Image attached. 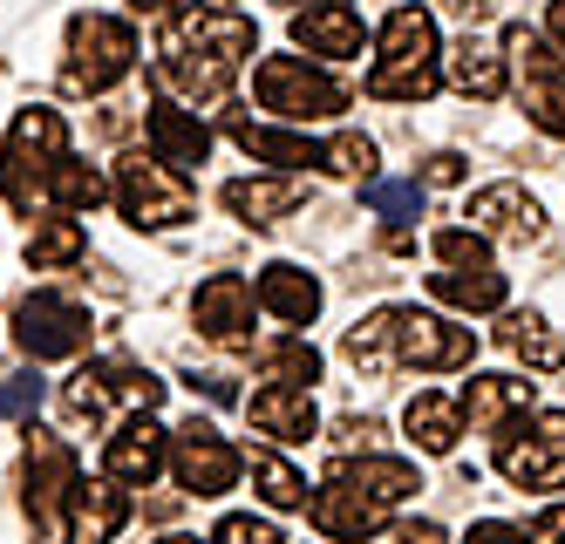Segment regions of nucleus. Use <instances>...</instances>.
I'll use <instances>...</instances> for the list:
<instances>
[{
    "mask_svg": "<svg viewBox=\"0 0 565 544\" xmlns=\"http://www.w3.org/2000/svg\"><path fill=\"white\" fill-rule=\"evenodd\" d=\"M259 49L253 14L238 8H184L157 34V75L164 89H178L184 103H225V89L238 82L246 55Z\"/></svg>",
    "mask_w": 565,
    "mask_h": 544,
    "instance_id": "1",
    "label": "nucleus"
},
{
    "mask_svg": "<svg viewBox=\"0 0 565 544\" xmlns=\"http://www.w3.org/2000/svg\"><path fill=\"white\" fill-rule=\"evenodd\" d=\"M341 354L354 367H436V374H450V367H470L477 361V333L470 327H450L443 313H416V307H382L369 320H354L348 327V341Z\"/></svg>",
    "mask_w": 565,
    "mask_h": 544,
    "instance_id": "2",
    "label": "nucleus"
},
{
    "mask_svg": "<svg viewBox=\"0 0 565 544\" xmlns=\"http://www.w3.org/2000/svg\"><path fill=\"white\" fill-rule=\"evenodd\" d=\"M416 490H423L416 463H402V456H361V463H341L328 477V490L313 497V524L334 544H361L409 504Z\"/></svg>",
    "mask_w": 565,
    "mask_h": 544,
    "instance_id": "3",
    "label": "nucleus"
},
{
    "mask_svg": "<svg viewBox=\"0 0 565 544\" xmlns=\"http://www.w3.org/2000/svg\"><path fill=\"white\" fill-rule=\"evenodd\" d=\"M375 68H369V96L375 103H429L443 82V49H436V21L429 8H395L375 34Z\"/></svg>",
    "mask_w": 565,
    "mask_h": 544,
    "instance_id": "4",
    "label": "nucleus"
},
{
    "mask_svg": "<svg viewBox=\"0 0 565 544\" xmlns=\"http://www.w3.org/2000/svg\"><path fill=\"white\" fill-rule=\"evenodd\" d=\"M68 157V122L55 109H21L0 143V191L14 212H49V178Z\"/></svg>",
    "mask_w": 565,
    "mask_h": 544,
    "instance_id": "5",
    "label": "nucleus"
},
{
    "mask_svg": "<svg viewBox=\"0 0 565 544\" xmlns=\"http://www.w3.org/2000/svg\"><path fill=\"white\" fill-rule=\"evenodd\" d=\"M137 62V34L116 14H75L68 21V62H62V89L68 96H103L130 75Z\"/></svg>",
    "mask_w": 565,
    "mask_h": 544,
    "instance_id": "6",
    "label": "nucleus"
},
{
    "mask_svg": "<svg viewBox=\"0 0 565 544\" xmlns=\"http://www.w3.org/2000/svg\"><path fill=\"white\" fill-rule=\"evenodd\" d=\"M253 96H259V109L287 116V122H313V116H341L348 109V82L313 68L307 55H266L253 68Z\"/></svg>",
    "mask_w": 565,
    "mask_h": 544,
    "instance_id": "7",
    "label": "nucleus"
},
{
    "mask_svg": "<svg viewBox=\"0 0 565 544\" xmlns=\"http://www.w3.org/2000/svg\"><path fill=\"white\" fill-rule=\"evenodd\" d=\"M116 212L137 232H171L198 212V198H191L184 171H171L164 157H124L116 163Z\"/></svg>",
    "mask_w": 565,
    "mask_h": 544,
    "instance_id": "8",
    "label": "nucleus"
},
{
    "mask_svg": "<svg viewBox=\"0 0 565 544\" xmlns=\"http://www.w3.org/2000/svg\"><path fill=\"white\" fill-rule=\"evenodd\" d=\"M164 402V382H157L150 367H130L124 354H103L89 367H75V382L62 388V408L75 423H103L109 408H130V415H150Z\"/></svg>",
    "mask_w": 565,
    "mask_h": 544,
    "instance_id": "9",
    "label": "nucleus"
},
{
    "mask_svg": "<svg viewBox=\"0 0 565 544\" xmlns=\"http://www.w3.org/2000/svg\"><path fill=\"white\" fill-rule=\"evenodd\" d=\"M504 55L518 68V103H524V116H532L545 137H565V55L552 49L539 28H524V21L504 28Z\"/></svg>",
    "mask_w": 565,
    "mask_h": 544,
    "instance_id": "10",
    "label": "nucleus"
},
{
    "mask_svg": "<svg viewBox=\"0 0 565 544\" xmlns=\"http://www.w3.org/2000/svg\"><path fill=\"white\" fill-rule=\"evenodd\" d=\"M498 477L511 490H565V408L498 436Z\"/></svg>",
    "mask_w": 565,
    "mask_h": 544,
    "instance_id": "11",
    "label": "nucleus"
},
{
    "mask_svg": "<svg viewBox=\"0 0 565 544\" xmlns=\"http://www.w3.org/2000/svg\"><path fill=\"white\" fill-rule=\"evenodd\" d=\"M14 348L34 354V361H68L89 348V307H75L68 292H49L34 286L28 300L14 307Z\"/></svg>",
    "mask_w": 565,
    "mask_h": 544,
    "instance_id": "12",
    "label": "nucleus"
},
{
    "mask_svg": "<svg viewBox=\"0 0 565 544\" xmlns=\"http://www.w3.org/2000/svg\"><path fill=\"white\" fill-rule=\"evenodd\" d=\"M171 470H178V483H184V497H225L238 477H246V456H238L212 423H191L171 436Z\"/></svg>",
    "mask_w": 565,
    "mask_h": 544,
    "instance_id": "13",
    "label": "nucleus"
},
{
    "mask_svg": "<svg viewBox=\"0 0 565 544\" xmlns=\"http://www.w3.org/2000/svg\"><path fill=\"white\" fill-rule=\"evenodd\" d=\"M75 483H83V470H75V449H68L62 436H42V429H34V436H28V518H34V531H49V524L68 518Z\"/></svg>",
    "mask_w": 565,
    "mask_h": 544,
    "instance_id": "14",
    "label": "nucleus"
},
{
    "mask_svg": "<svg viewBox=\"0 0 565 544\" xmlns=\"http://www.w3.org/2000/svg\"><path fill=\"white\" fill-rule=\"evenodd\" d=\"M164 463H171V436L157 429L150 415H124L116 436H109V449H103V477H116L124 490H150L157 477H164Z\"/></svg>",
    "mask_w": 565,
    "mask_h": 544,
    "instance_id": "15",
    "label": "nucleus"
},
{
    "mask_svg": "<svg viewBox=\"0 0 565 544\" xmlns=\"http://www.w3.org/2000/svg\"><path fill=\"white\" fill-rule=\"evenodd\" d=\"M253 307H259V286L253 279H238V273H212L205 286H198V300H191V320L205 341H253Z\"/></svg>",
    "mask_w": 565,
    "mask_h": 544,
    "instance_id": "16",
    "label": "nucleus"
},
{
    "mask_svg": "<svg viewBox=\"0 0 565 544\" xmlns=\"http://www.w3.org/2000/svg\"><path fill=\"white\" fill-rule=\"evenodd\" d=\"M124 524H130V497H124V483H116V477H89V483H75V497H68L62 544H109Z\"/></svg>",
    "mask_w": 565,
    "mask_h": 544,
    "instance_id": "17",
    "label": "nucleus"
},
{
    "mask_svg": "<svg viewBox=\"0 0 565 544\" xmlns=\"http://www.w3.org/2000/svg\"><path fill=\"white\" fill-rule=\"evenodd\" d=\"M232 143L259 157V163H279V171H328L334 163V143H320L307 130H273V122H246V116H232Z\"/></svg>",
    "mask_w": 565,
    "mask_h": 544,
    "instance_id": "18",
    "label": "nucleus"
},
{
    "mask_svg": "<svg viewBox=\"0 0 565 544\" xmlns=\"http://www.w3.org/2000/svg\"><path fill=\"white\" fill-rule=\"evenodd\" d=\"M361 41H369V28H361V14L348 8V0H313V8H294V49H307V55L348 62V55H361Z\"/></svg>",
    "mask_w": 565,
    "mask_h": 544,
    "instance_id": "19",
    "label": "nucleus"
},
{
    "mask_svg": "<svg viewBox=\"0 0 565 544\" xmlns=\"http://www.w3.org/2000/svg\"><path fill=\"white\" fill-rule=\"evenodd\" d=\"M470 225H477L483 238H511V245L545 238V212H539V198L524 191V184H491V191H477V198H470Z\"/></svg>",
    "mask_w": 565,
    "mask_h": 544,
    "instance_id": "20",
    "label": "nucleus"
},
{
    "mask_svg": "<svg viewBox=\"0 0 565 544\" xmlns=\"http://www.w3.org/2000/svg\"><path fill=\"white\" fill-rule=\"evenodd\" d=\"M218 204H225L238 225L266 232V225H279L287 212H300V204H307V184L287 178V171H279V178H232V184L218 191Z\"/></svg>",
    "mask_w": 565,
    "mask_h": 544,
    "instance_id": "21",
    "label": "nucleus"
},
{
    "mask_svg": "<svg viewBox=\"0 0 565 544\" xmlns=\"http://www.w3.org/2000/svg\"><path fill=\"white\" fill-rule=\"evenodd\" d=\"M524 408H532V382H518V374H470L463 423L477 436H504L511 423H524Z\"/></svg>",
    "mask_w": 565,
    "mask_h": 544,
    "instance_id": "22",
    "label": "nucleus"
},
{
    "mask_svg": "<svg viewBox=\"0 0 565 544\" xmlns=\"http://www.w3.org/2000/svg\"><path fill=\"white\" fill-rule=\"evenodd\" d=\"M246 423L273 442H307L320 429V415H313V395L294 388V382H266L253 402H246Z\"/></svg>",
    "mask_w": 565,
    "mask_h": 544,
    "instance_id": "23",
    "label": "nucleus"
},
{
    "mask_svg": "<svg viewBox=\"0 0 565 544\" xmlns=\"http://www.w3.org/2000/svg\"><path fill=\"white\" fill-rule=\"evenodd\" d=\"M150 157H164L171 171H198V163L212 157V130H205L191 109L157 103V109H150Z\"/></svg>",
    "mask_w": 565,
    "mask_h": 544,
    "instance_id": "24",
    "label": "nucleus"
},
{
    "mask_svg": "<svg viewBox=\"0 0 565 544\" xmlns=\"http://www.w3.org/2000/svg\"><path fill=\"white\" fill-rule=\"evenodd\" d=\"M259 307L273 320H287V327H307L320 313V279L287 266V259H273V266H259Z\"/></svg>",
    "mask_w": 565,
    "mask_h": 544,
    "instance_id": "25",
    "label": "nucleus"
},
{
    "mask_svg": "<svg viewBox=\"0 0 565 544\" xmlns=\"http://www.w3.org/2000/svg\"><path fill=\"white\" fill-rule=\"evenodd\" d=\"M21 253H28L34 273H62V266H75V259L89 253V232H83V218H75V212H49L42 225L28 232Z\"/></svg>",
    "mask_w": 565,
    "mask_h": 544,
    "instance_id": "26",
    "label": "nucleus"
},
{
    "mask_svg": "<svg viewBox=\"0 0 565 544\" xmlns=\"http://www.w3.org/2000/svg\"><path fill=\"white\" fill-rule=\"evenodd\" d=\"M402 429L416 436L423 456H450L457 436H463V402H450V395H416L409 408H402Z\"/></svg>",
    "mask_w": 565,
    "mask_h": 544,
    "instance_id": "27",
    "label": "nucleus"
},
{
    "mask_svg": "<svg viewBox=\"0 0 565 544\" xmlns=\"http://www.w3.org/2000/svg\"><path fill=\"white\" fill-rule=\"evenodd\" d=\"M504 62H511V55H498L491 41L463 34L457 49H450V82H457L463 96H477V103H498V96H504Z\"/></svg>",
    "mask_w": 565,
    "mask_h": 544,
    "instance_id": "28",
    "label": "nucleus"
},
{
    "mask_svg": "<svg viewBox=\"0 0 565 544\" xmlns=\"http://www.w3.org/2000/svg\"><path fill=\"white\" fill-rule=\"evenodd\" d=\"M498 348L504 354H518L524 367H539V374H552V367H565V341L539 320V313H504V327H498Z\"/></svg>",
    "mask_w": 565,
    "mask_h": 544,
    "instance_id": "29",
    "label": "nucleus"
},
{
    "mask_svg": "<svg viewBox=\"0 0 565 544\" xmlns=\"http://www.w3.org/2000/svg\"><path fill=\"white\" fill-rule=\"evenodd\" d=\"M429 292L443 307H463V313H498L504 307V273L498 266H483V273H429Z\"/></svg>",
    "mask_w": 565,
    "mask_h": 544,
    "instance_id": "30",
    "label": "nucleus"
},
{
    "mask_svg": "<svg viewBox=\"0 0 565 544\" xmlns=\"http://www.w3.org/2000/svg\"><path fill=\"white\" fill-rule=\"evenodd\" d=\"M246 470H253V490L266 497L273 511H307V477L287 463V456H273V449H253V456H246Z\"/></svg>",
    "mask_w": 565,
    "mask_h": 544,
    "instance_id": "31",
    "label": "nucleus"
},
{
    "mask_svg": "<svg viewBox=\"0 0 565 544\" xmlns=\"http://www.w3.org/2000/svg\"><path fill=\"white\" fill-rule=\"evenodd\" d=\"M103 198H116V184H103V171H89V163L62 157L55 178H49V212H96Z\"/></svg>",
    "mask_w": 565,
    "mask_h": 544,
    "instance_id": "32",
    "label": "nucleus"
},
{
    "mask_svg": "<svg viewBox=\"0 0 565 544\" xmlns=\"http://www.w3.org/2000/svg\"><path fill=\"white\" fill-rule=\"evenodd\" d=\"M259 374H266V382L313 388V382H320V354H313V341L287 333V341H266V348H259Z\"/></svg>",
    "mask_w": 565,
    "mask_h": 544,
    "instance_id": "33",
    "label": "nucleus"
},
{
    "mask_svg": "<svg viewBox=\"0 0 565 544\" xmlns=\"http://www.w3.org/2000/svg\"><path fill=\"white\" fill-rule=\"evenodd\" d=\"M429 245H436V259H443V266H457V273H483V266H491V245H483L477 225H443Z\"/></svg>",
    "mask_w": 565,
    "mask_h": 544,
    "instance_id": "34",
    "label": "nucleus"
},
{
    "mask_svg": "<svg viewBox=\"0 0 565 544\" xmlns=\"http://www.w3.org/2000/svg\"><path fill=\"white\" fill-rule=\"evenodd\" d=\"M361 198H369V212H382V218H416L423 212V184H402V178H375Z\"/></svg>",
    "mask_w": 565,
    "mask_h": 544,
    "instance_id": "35",
    "label": "nucleus"
},
{
    "mask_svg": "<svg viewBox=\"0 0 565 544\" xmlns=\"http://www.w3.org/2000/svg\"><path fill=\"white\" fill-rule=\"evenodd\" d=\"M34 408H42V374L34 367L8 374V382H0V415H8V423H28Z\"/></svg>",
    "mask_w": 565,
    "mask_h": 544,
    "instance_id": "36",
    "label": "nucleus"
},
{
    "mask_svg": "<svg viewBox=\"0 0 565 544\" xmlns=\"http://www.w3.org/2000/svg\"><path fill=\"white\" fill-rule=\"evenodd\" d=\"M212 544H287V537H279L266 518H246V511H232V518L212 531Z\"/></svg>",
    "mask_w": 565,
    "mask_h": 544,
    "instance_id": "37",
    "label": "nucleus"
},
{
    "mask_svg": "<svg viewBox=\"0 0 565 544\" xmlns=\"http://www.w3.org/2000/svg\"><path fill=\"white\" fill-rule=\"evenodd\" d=\"M369 163H375V143H369V137H354V130H348V137H334V163H328L334 178H361Z\"/></svg>",
    "mask_w": 565,
    "mask_h": 544,
    "instance_id": "38",
    "label": "nucleus"
},
{
    "mask_svg": "<svg viewBox=\"0 0 565 544\" xmlns=\"http://www.w3.org/2000/svg\"><path fill=\"white\" fill-rule=\"evenodd\" d=\"M463 544H532L518 524H504V518H483V524H470V537Z\"/></svg>",
    "mask_w": 565,
    "mask_h": 544,
    "instance_id": "39",
    "label": "nucleus"
},
{
    "mask_svg": "<svg viewBox=\"0 0 565 544\" xmlns=\"http://www.w3.org/2000/svg\"><path fill=\"white\" fill-rule=\"evenodd\" d=\"M423 184H463V157H457V150H436V157L423 163Z\"/></svg>",
    "mask_w": 565,
    "mask_h": 544,
    "instance_id": "40",
    "label": "nucleus"
},
{
    "mask_svg": "<svg viewBox=\"0 0 565 544\" xmlns=\"http://www.w3.org/2000/svg\"><path fill=\"white\" fill-rule=\"evenodd\" d=\"M395 544H443V524H429V518H423V524H402Z\"/></svg>",
    "mask_w": 565,
    "mask_h": 544,
    "instance_id": "41",
    "label": "nucleus"
},
{
    "mask_svg": "<svg viewBox=\"0 0 565 544\" xmlns=\"http://www.w3.org/2000/svg\"><path fill=\"white\" fill-rule=\"evenodd\" d=\"M545 28H552V41L565 49V0H552V8H545Z\"/></svg>",
    "mask_w": 565,
    "mask_h": 544,
    "instance_id": "42",
    "label": "nucleus"
},
{
    "mask_svg": "<svg viewBox=\"0 0 565 544\" xmlns=\"http://www.w3.org/2000/svg\"><path fill=\"white\" fill-rule=\"evenodd\" d=\"M539 531H545L552 544H565V504H558V511H545V524H539Z\"/></svg>",
    "mask_w": 565,
    "mask_h": 544,
    "instance_id": "43",
    "label": "nucleus"
},
{
    "mask_svg": "<svg viewBox=\"0 0 565 544\" xmlns=\"http://www.w3.org/2000/svg\"><path fill=\"white\" fill-rule=\"evenodd\" d=\"M130 8H137V14H171L178 0H130Z\"/></svg>",
    "mask_w": 565,
    "mask_h": 544,
    "instance_id": "44",
    "label": "nucleus"
},
{
    "mask_svg": "<svg viewBox=\"0 0 565 544\" xmlns=\"http://www.w3.org/2000/svg\"><path fill=\"white\" fill-rule=\"evenodd\" d=\"M157 544H198V537H157Z\"/></svg>",
    "mask_w": 565,
    "mask_h": 544,
    "instance_id": "45",
    "label": "nucleus"
},
{
    "mask_svg": "<svg viewBox=\"0 0 565 544\" xmlns=\"http://www.w3.org/2000/svg\"><path fill=\"white\" fill-rule=\"evenodd\" d=\"M294 8H300V0H294ZM307 8H313V0H307Z\"/></svg>",
    "mask_w": 565,
    "mask_h": 544,
    "instance_id": "46",
    "label": "nucleus"
}]
</instances>
